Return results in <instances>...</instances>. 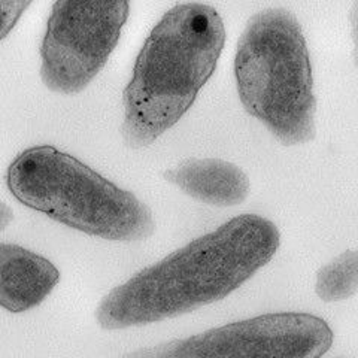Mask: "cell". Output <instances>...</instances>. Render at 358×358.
<instances>
[{"instance_id":"8fae6325","label":"cell","mask_w":358,"mask_h":358,"mask_svg":"<svg viewBox=\"0 0 358 358\" xmlns=\"http://www.w3.org/2000/svg\"><path fill=\"white\" fill-rule=\"evenodd\" d=\"M351 29H352V39H354V59L358 66V2L352 5L351 9Z\"/></svg>"},{"instance_id":"6da1fadb","label":"cell","mask_w":358,"mask_h":358,"mask_svg":"<svg viewBox=\"0 0 358 358\" xmlns=\"http://www.w3.org/2000/svg\"><path fill=\"white\" fill-rule=\"evenodd\" d=\"M278 246L272 221L239 215L109 291L96 309L97 324L141 327L214 303L271 262Z\"/></svg>"},{"instance_id":"7c38bea8","label":"cell","mask_w":358,"mask_h":358,"mask_svg":"<svg viewBox=\"0 0 358 358\" xmlns=\"http://www.w3.org/2000/svg\"><path fill=\"white\" fill-rule=\"evenodd\" d=\"M14 220V210L9 205L0 201V231H3Z\"/></svg>"},{"instance_id":"30bf717a","label":"cell","mask_w":358,"mask_h":358,"mask_svg":"<svg viewBox=\"0 0 358 358\" xmlns=\"http://www.w3.org/2000/svg\"><path fill=\"white\" fill-rule=\"evenodd\" d=\"M30 6V2H0V41L5 39L14 29L22 13Z\"/></svg>"},{"instance_id":"5b68a950","label":"cell","mask_w":358,"mask_h":358,"mask_svg":"<svg viewBox=\"0 0 358 358\" xmlns=\"http://www.w3.org/2000/svg\"><path fill=\"white\" fill-rule=\"evenodd\" d=\"M129 13V2H55L41 47L43 84L62 94L84 90L115 50Z\"/></svg>"},{"instance_id":"9c48e42d","label":"cell","mask_w":358,"mask_h":358,"mask_svg":"<svg viewBox=\"0 0 358 358\" xmlns=\"http://www.w3.org/2000/svg\"><path fill=\"white\" fill-rule=\"evenodd\" d=\"M358 291V250L345 251L317 273L315 293L324 301H341Z\"/></svg>"},{"instance_id":"ba28073f","label":"cell","mask_w":358,"mask_h":358,"mask_svg":"<svg viewBox=\"0 0 358 358\" xmlns=\"http://www.w3.org/2000/svg\"><path fill=\"white\" fill-rule=\"evenodd\" d=\"M188 196L214 206H236L248 197L250 179L236 164L218 159H193L164 173Z\"/></svg>"},{"instance_id":"277c9868","label":"cell","mask_w":358,"mask_h":358,"mask_svg":"<svg viewBox=\"0 0 358 358\" xmlns=\"http://www.w3.org/2000/svg\"><path fill=\"white\" fill-rule=\"evenodd\" d=\"M234 76L243 108L284 145L313 138L310 60L293 14L275 8L251 17L238 43Z\"/></svg>"},{"instance_id":"52a82bcc","label":"cell","mask_w":358,"mask_h":358,"mask_svg":"<svg viewBox=\"0 0 358 358\" xmlns=\"http://www.w3.org/2000/svg\"><path fill=\"white\" fill-rule=\"evenodd\" d=\"M60 281L45 257L20 245L0 242V306L21 313L39 306Z\"/></svg>"},{"instance_id":"3957f363","label":"cell","mask_w":358,"mask_h":358,"mask_svg":"<svg viewBox=\"0 0 358 358\" xmlns=\"http://www.w3.org/2000/svg\"><path fill=\"white\" fill-rule=\"evenodd\" d=\"M6 185L22 205L73 230L108 241H142L155 222L150 208L71 154L51 145L22 151Z\"/></svg>"},{"instance_id":"8992f818","label":"cell","mask_w":358,"mask_h":358,"mask_svg":"<svg viewBox=\"0 0 358 358\" xmlns=\"http://www.w3.org/2000/svg\"><path fill=\"white\" fill-rule=\"evenodd\" d=\"M333 345L329 324L310 313H267L141 350L127 358H321Z\"/></svg>"},{"instance_id":"7a4b0ae2","label":"cell","mask_w":358,"mask_h":358,"mask_svg":"<svg viewBox=\"0 0 358 358\" xmlns=\"http://www.w3.org/2000/svg\"><path fill=\"white\" fill-rule=\"evenodd\" d=\"M224 42L226 29L212 6L181 3L167 10L124 90L121 133L129 147H148L181 120L214 73Z\"/></svg>"}]
</instances>
